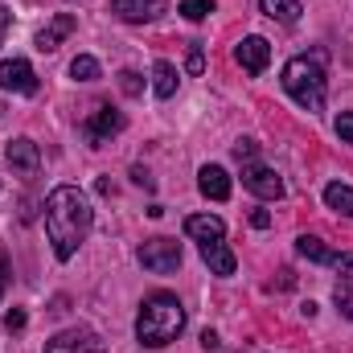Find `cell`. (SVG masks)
<instances>
[{"mask_svg": "<svg viewBox=\"0 0 353 353\" xmlns=\"http://www.w3.org/2000/svg\"><path fill=\"white\" fill-rule=\"evenodd\" d=\"M90 222H94V214H90V201L79 185H58L46 197V234H50L54 255L62 263L74 259V251L87 243Z\"/></svg>", "mask_w": 353, "mask_h": 353, "instance_id": "cell-1", "label": "cell"}, {"mask_svg": "<svg viewBox=\"0 0 353 353\" xmlns=\"http://www.w3.org/2000/svg\"><path fill=\"white\" fill-rule=\"evenodd\" d=\"M181 329H185V304L176 300L173 292H152V296L140 304V316H136V337H140V345L165 350L169 341H176Z\"/></svg>", "mask_w": 353, "mask_h": 353, "instance_id": "cell-2", "label": "cell"}, {"mask_svg": "<svg viewBox=\"0 0 353 353\" xmlns=\"http://www.w3.org/2000/svg\"><path fill=\"white\" fill-rule=\"evenodd\" d=\"M283 90L304 107V111H321L325 107V70L316 58H292L283 66Z\"/></svg>", "mask_w": 353, "mask_h": 353, "instance_id": "cell-3", "label": "cell"}, {"mask_svg": "<svg viewBox=\"0 0 353 353\" xmlns=\"http://www.w3.org/2000/svg\"><path fill=\"white\" fill-rule=\"evenodd\" d=\"M140 263H144V271L169 275V271L181 267V243H176V239H165V234L148 239V243L140 247Z\"/></svg>", "mask_w": 353, "mask_h": 353, "instance_id": "cell-4", "label": "cell"}, {"mask_svg": "<svg viewBox=\"0 0 353 353\" xmlns=\"http://www.w3.org/2000/svg\"><path fill=\"white\" fill-rule=\"evenodd\" d=\"M119 132H123V111H115V107H94L90 119L83 123V136L90 148L111 144V136H119Z\"/></svg>", "mask_w": 353, "mask_h": 353, "instance_id": "cell-5", "label": "cell"}, {"mask_svg": "<svg viewBox=\"0 0 353 353\" xmlns=\"http://www.w3.org/2000/svg\"><path fill=\"white\" fill-rule=\"evenodd\" d=\"M46 353H103V341H99L94 329L79 325V329H66L54 341H46Z\"/></svg>", "mask_w": 353, "mask_h": 353, "instance_id": "cell-6", "label": "cell"}, {"mask_svg": "<svg viewBox=\"0 0 353 353\" xmlns=\"http://www.w3.org/2000/svg\"><path fill=\"white\" fill-rule=\"evenodd\" d=\"M0 90H12V94H37V74L25 58H8L0 62Z\"/></svg>", "mask_w": 353, "mask_h": 353, "instance_id": "cell-7", "label": "cell"}, {"mask_svg": "<svg viewBox=\"0 0 353 353\" xmlns=\"http://www.w3.org/2000/svg\"><path fill=\"white\" fill-rule=\"evenodd\" d=\"M243 185H247L255 197H263V201H279V197H283V181L271 173L267 165H259V161L243 165Z\"/></svg>", "mask_w": 353, "mask_h": 353, "instance_id": "cell-8", "label": "cell"}, {"mask_svg": "<svg viewBox=\"0 0 353 353\" xmlns=\"http://www.w3.org/2000/svg\"><path fill=\"white\" fill-rule=\"evenodd\" d=\"M234 62H239L247 74H263L267 62H271V46H267V37H243V41L234 46Z\"/></svg>", "mask_w": 353, "mask_h": 353, "instance_id": "cell-9", "label": "cell"}, {"mask_svg": "<svg viewBox=\"0 0 353 353\" xmlns=\"http://www.w3.org/2000/svg\"><path fill=\"white\" fill-rule=\"evenodd\" d=\"M111 12L119 21H132V25H144V21H157L165 12V0H111Z\"/></svg>", "mask_w": 353, "mask_h": 353, "instance_id": "cell-10", "label": "cell"}, {"mask_svg": "<svg viewBox=\"0 0 353 353\" xmlns=\"http://www.w3.org/2000/svg\"><path fill=\"white\" fill-rule=\"evenodd\" d=\"M4 157H8V165H12L21 176H33V173H37V165H41L37 144H33V140H25V136H21V140H8Z\"/></svg>", "mask_w": 353, "mask_h": 353, "instance_id": "cell-11", "label": "cell"}, {"mask_svg": "<svg viewBox=\"0 0 353 353\" xmlns=\"http://www.w3.org/2000/svg\"><path fill=\"white\" fill-rule=\"evenodd\" d=\"M201 259H205V267H210L214 275H234V267H239L234 251H230L222 239H205V243H201Z\"/></svg>", "mask_w": 353, "mask_h": 353, "instance_id": "cell-12", "label": "cell"}, {"mask_svg": "<svg viewBox=\"0 0 353 353\" xmlns=\"http://www.w3.org/2000/svg\"><path fill=\"white\" fill-rule=\"evenodd\" d=\"M74 25H79V21H74L70 12H58V17H54V21H50V25H46L41 33H37V50H41V54L58 50V46H62V41H66V37L74 33Z\"/></svg>", "mask_w": 353, "mask_h": 353, "instance_id": "cell-13", "label": "cell"}, {"mask_svg": "<svg viewBox=\"0 0 353 353\" xmlns=\"http://www.w3.org/2000/svg\"><path fill=\"white\" fill-rule=\"evenodd\" d=\"M197 189H201L210 201H226V197H230V176H226V169H218V165H205V169L197 173Z\"/></svg>", "mask_w": 353, "mask_h": 353, "instance_id": "cell-14", "label": "cell"}, {"mask_svg": "<svg viewBox=\"0 0 353 353\" xmlns=\"http://www.w3.org/2000/svg\"><path fill=\"white\" fill-rule=\"evenodd\" d=\"M185 234H189V239H201V243H205V239H222V234H226V222L214 218V214H189V218H185Z\"/></svg>", "mask_w": 353, "mask_h": 353, "instance_id": "cell-15", "label": "cell"}, {"mask_svg": "<svg viewBox=\"0 0 353 353\" xmlns=\"http://www.w3.org/2000/svg\"><path fill=\"white\" fill-rule=\"evenodd\" d=\"M259 8H263L271 21H279V25H296V17L304 12L300 0H259Z\"/></svg>", "mask_w": 353, "mask_h": 353, "instance_id": "cell-16", "label": "cell"}, {"mask_svg": "<svg viewBox=\"0 0 353 353\" xmlns=\"http://www.w3.org/2000/svg\"><path fill=\"white\" fill-rule=\"evenodd\" d=\"M296 251H300L304 259H312V263H337V255H333L316 234H300V239H296Z\"/></svg>", "mask_w": 353, "mask_h": 353, "instance_id": "cell-17", "label": "cell"}, {"mask_svg": "<svg viewBox=\"0 0 353 353\" xmlns=\"http://www.w3.org/2000/svg\"><path fill=\"white\" fill-rule=\"evenodd\" d=\"M152 90H157L161 99H173V94H176V66H173V62H165V58H161V62L152 66Z\"/></svg>", "mask_w": 353, "mask_h": 353, "instance_id": "cell-18", "label": "cell"}, {"mask_svg": "<svg viewBox=\"0 0 353 353\" xmlns=\"http://www.w3.org/2000/svg\"><path fill=\"white\" fill-rule=\"evenodd\" d=\"M325 201H329V210H337V214L353 218V185H341V181H333V185L325 189Z\"/></svg>", "mask_w": 353, "mask_h": 353, "instance_id": "cell-19", "label": "cell"}, {"mask_svg": "<svg viewBox=\"0 0 353 353\" xmlns=\"http://www.w3.org/2000/svg\"><path fill=\"white\" fill-rule=\"evenodd\" d=\"M70 79H74V83H94V79H99V62H94L90 54H79V58L70 62Z\"/></svg>", "mask_w": 353, "mask_h": 353, "instance_id": "cell-20", "label": "cell"}, {"mask_svg": "<svg viewBox=\"0 0 353 353\" xmlns=\"http://www.w3.org/2000/svg\"><path fill=\"white\" fill-rule=\"evenodd\" d=\"M119 90H123L128 99H140V94H144V79H140L136 70H119Z\"/></svg>", "mask_w": 353, "mask_h": 353, "instance_id": "cell-21", "label": "cell"}, {"mask_svg": "<svg viewBox=\"0 0 353 353\" xmlns=\"http://www.w3.org/2000/svg\"><path fill=\"white\" fill-rule=\"evenodd\" d=\"M181 12H185L189 21H205V17L214 12V0H181Z\"/></svg>", "mask_w": 353, "mask_h": 353, "instance_id": "cell-22", "label": "cell"}, {"mask_svg": "<svg viewBox=\"0 0 353 353\" xmlns=\"http://www.w3.org/2000/svg\"><path fill=\"white\" fill-rule=\"evenodd\" d=\"M234 161H239V165L259 161V144H255V140H239V144H234Z\"/></svg>", "mask_w": 353, "mask_h": 353, "instance_id": "cell-23", "label": "cell"}, {"mask_svg": "<svg viewBox=\"0 0 353 353\" xmlns=\"http://www.w3.org/2000/svg\"><path fill=\"white\" fill-rule=\"evenodd\" d=\"M333 300H337V308H341V312H345V316L353 321V283H337Z\"/></svg>", "mask_w": 353, "mask_h": 353, "instance_id": "cell-24", "label": "cell"}, {"mask_svg": "<svg viewBox=\"0 0 353 353\" xmlns=\"http://www.w3.org/2000/svg\"><path fill=\"white\" fill-rule=\"evenodd\" d=\"M205 70V54H201V41H189V74H201Z\"/></svg>", "mask_w": 353, "mask_h": 353, "instance_id": "cell-25", "label": "cell"}, {"mask_svg": "<svg viewBox=\"0 0 353 353\" xmlns=\"http://www.w3.org/2000/svg\"><path fill=\"white\" fill-rule=\"evenodd\" d=\"M337 136H341L345 144H353V111H341V115H337Z\"/></svg>", "mask_w": 353, "mask_h": 353, "instance_id": "cell-26", "label": "cell"}, {"mask_svg": "<svg viewBox=\"0 0 353 353\" xmlns=\"http://www.w3.org/2000/svg\"><path fill=\"white\" fill-rule=\"evenodd\" d=\"M4 329H8V333H21V329H25V312H21V308H12V312L4 316Z\"/></svg>", "mask_w": 353, "mask_h": 353, "instance_id": "cell-27", "label": "cell"}, {"mask_svg": "<svg viewBox=\"0 0 353 353\" xmlns=\"http://www.w3.org/2000/svg\"><path fill=\"white\" fill-rule=\"evenodd\" d=\"M251 226L267 230V226H271V214H267V210H255V214H251Z\"/></svg>", "mask_w": 353, "mask_h": 353, "instance_id": "cell-28", "label": "cell"}, {"mask_svg": "<svg viewBox=\"0 0 353 353\" xmlns=\"http://www.w3.org/2000/svg\"><path fill=\"white\" fill-rule=\"evenodd\" d=\"M4 288H8V259H4V251H0V296H4Z\"/></svg>", "mask_w": 353, "mask_h": 353, "instance_id": "cell-29", "label": "cell"}, {"mask_svg": "<svg viewBox=\"0 0 353 353\" xmlns=\"http://www.w3.org/2000/svg\"><path fill=\"white\" fill-rule=\"evenodd\" d=\"M337 267H341V275H345V279H353V255H341Z\"/></svg>", "mask_w": 353, "mask_h": 353, "instance_id": "cell-30", "label": "cell"}, {"mask_svg": "<svg viewBox=\"0 0 353 353\" xmlns=\"http://www.w3.org/2000/svg\"><path fill=\"white\" fill-rule=\"evenodd\" d=\"M132 181H136V185H144V189H152V176L144 173V169H132Z\"/></svg>", "mask_w": 353, "mask_h": 353, "instance_id": "cell-31", "label": "cell"}, {"mask_svg": "<svg viewBox=\"0 0 353 353\" xmlns=\"http://www.w3.org/2000/svg\"><path fill=\"white\" fill-rule=\"evenodd\" d=\"M201 345H205V350H210V353H218V337H214V333L205 329V333H201Z\"/></svg>", "mask_w": 353, "mask_h": 353, "instance_id": "cell-32", "label": "cell"}, {"mask_svg": "<svg viewBox=\"0 0 353 353\" xmlns=\"http://www.w3.org/2000/svg\"><path fill=\"white\" fill-rule=\"evenodd\" d=\"M8 25H12V17H8V8H4V4H0V33H4V29H8Z\"/></svg>", "mask_w": 353, "mask_h": 353, "instance_id": "cell-33", "label": "cell"}]
</instances>
